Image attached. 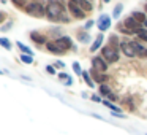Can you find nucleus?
I'll return each instance as SVG.
<instances>
[{
  "mask_svg": "<svg viewBox=\"0 0 147 135\" xmlns=\"http://www.w3.org/2000/svg\"><path fill=\"white\" fill-rule=\"evenodd\" d=\"M63 13H65V7L59 0H49L46 3V16L51 21H60Z\"/></svg>",
  "mask_w": 147,
  "mask_h": 135,
  "instance_id": "obj_1",
  "label": "nucleus"
},
{
  "mask_svg": "<svg viewBox=\"0 0 147 135\" xmlns=\"http://www.w3.org/2000/svg\"><path fill=\"white\" fill-rule=\"evenodd\" d=\"M26 13L33 18H43L46 16V5L43 0H30V3L26 7Z\"/></svg>",
  "mask_w": 147,
  "mask_h": 135,
  "instance_id": "obj_2",
  "label": "nucleus"
},
{
  "mask_svg": "<svg viewBox=\"0 0 147 135\" xmlns=\"http://www.w3.org/2000/svg\"><path fill=\"white\" fill-rule=\"evenodd\" d=\"M101 57L105 59L108 64H115V62L119 61V57H120V54H119V48L109 45V43L105 45L101 48Z\"/></svg>",
  "mask_w": 147,
  "mask_h": 135,
  "instance_id": "obj_3",
  "label": "nucleus"
},
{
  "mask_svg": "<svg viewBox=\"0 0 147 135\" xmlns=\"http://www.w3.org/2000/svg\"><path fill=\"white\" fill-rule=\"evenodd\" d=\"M123 26L127 27V30H130L131 35H138V33H141L142 30H146L144 29V24L138 22V21L134 19V18H131V16H128L127 19L123 21Z\"/></svg>",
  "mask_w": 147,
  "mask_h": 135,
  "instance_id": "obj_4",
  "label": "nucleus"
},
{
  "mask_svg": "<svg viewBox=\"0 0 147 135\" xmlns=\"http://www.w3.org/2000/svg\"><path fill=\"white\" fill-rule=\"evenodd\" d=\"M120 51L123 52L127 57H134V56H136L134 42H133V40H122V42H120Z\"/></svg>",
  "mask_w": 147,
  "mask_h": 135,
  "instance_id": "obj_5",
  "label": "nucleus"
},
{
  "mask_svg": "<svg viewBox=\"0 0 147 135\" xmlns=\"http://www.w3.org/2000/svg\"><path fill=\"white\" fill-rule=\"evenodd\" d=\"M112 16H109V14H101V16L98 18V22H96V26H98L100 32H106L108 29H111V24H112Z\"/></svg>",
  "mask_w": 147,
  "mask_h": 135,
  "instance_id": "obj_6",
  "label": "nucleus"
},
{
  "mask_svg": "<svg viewBox=\"0 0 147 135\" xmlns=\"http://www.w3.org/2000/svg\"><path fill=\"white\" fill-rule=\"evenodd\" d=\"M68 10H70L71 16H74L76 19H84L86 18V11L81 10V7L74 2H68Z\"/></svg>",
  "mask_w": 147,
  "mask_h": 135,
  "instance_id": "obj_7",
  "label": "nucleus"
},
{
  "mask_svg": "<svg viewBox=\"0 0 147 135\" xmlns=\"http://www.w3.org/2000/svg\"><path fill=\"white\" fill-rule=\"evenodd\" d=\"M55 43L60 46V49L63 52L70 51V49L73 48V40H71L70 37H59V38H55Z\"/></svg>",
  "mask_w": 147,
  "mask_h": 135,
  "instance_id": "obj_8",
  "label": "nucleus"
},
{
  "mask_svg": "<svg viewBox=\"0 0 147 135\" xmlns=\"http://www.w3.org/2000/svg\"><path fill=\"white\" fill-rule=\"evenodd\" d=\"M92 67L95 68V70L101 72V73H105L106 70H108V62L105 61V59L101 57V56H96V57L92 59Z\"/></svg>",
  "mask_w": 147,
  "mask_h": 135,
  "instance_id": "obj_9",
  "label": "nucleus"
},
{
  "mask_svg": "<svg viewBox=\"0 0 147 135\" xmlns=\"http://www.w3.org/2000/svg\"><path fill=\"white\" fill-rule=\"evenodd\" d=\"M90 76H92V80L95 81V83H100V84H105V81H108V75H105V73H101V72H98V70H95V68H90Z\"/></svg>",
  "mask_w": 147,
  "mask_h": 135,
  "instance_id": "obj_10",
  "label": "nucleus"
},
{
  "mask_svg": "<svg viewBox=\"0 0 147 135\" xmlns=\"http://www.w3.org/2000/svg\"><path fill=\"white\" fill-rule=\"evenodd\" d=\"M30 40H32L33 43H36V45H46V43H48V40H46V37L43 35V33L36 32V30H33V32H30Z\"/></svg>",
  "mask_w": 147,
  "mask_h": 135,
  "instance_id": "obj_11",
  "label": "nucleus"
},
{
  "mask_svg": "<svg viewBox=\"0 0 147 135\" xmlns=\"http://www.w3.org/2000/svg\"><path fill=\"white\" fill-rule=\"evenodd\" d=\"M45 46H46V49H48L49 52H52V54H63V51H62L60 46L55 43V40H51V42H48Z\"/></svg>",
  "mask_w": 147,
  "mask_h": 135,
  "instance_id": "obj_12",
  "label": "nucleus"
},
{
  "mask_svg": "<svg viewBox=\"0 0 147 135\" xmlns=\"http://www.w3.org/2000/svg\"><path fill=\"white\" fill-rule=\"evenodd\" d=\"M76 37H78V42H81L82 45H89L90 40H92V38H90V35H89V32H87L86 29H84V30H78Z\"/></svg>",
  "mask_w": 147,
  "mask_h": 135,
  "instance_id": "obj_13",
  "label": "nucleus"
},
{
  "mask_svg": "<svg viewBox=\"0 0 147 135\" xmlns=\"http://www.w3.org/2000/svg\"><path fill=\"white\" fill-rule=\"evenodd\" d=\"M103 40H105V35H103V32H100L98 35H96V38H95V42L92 43V46H90V52H95L96 49L100 48V46L103 45Z\"/></svg>",
  "mask_w": 147,
  "mask_h": 135,
  "instance_id": "obj_14",
  "label": "nucleus"
},
{
  "mask_svg": "<svg viewBox=\"0 0 147 135\" xmlns=\"http://www.w3.org/2000/svg\"><path fill=\"white\" fill-rule=\"evenodd\" d=\"M78 5L81 7V10L86 11V13H90L93 10V3L90 0H78Z\"/></svg>",
  "mask_w": 147,
  "mask_h": 135,
  "instance_id": "obj_15",
  "label": "nucleus"
},
{
  "mask_svg": "<svg viewBox=\"0 0 147 135\" xmlns=\"http://www.w3.org/2000/svg\"><path fill=\"white\" fill-rule=\"evenodd\" d=\"M134 48H136V56H139L141 59H147V48H144L138 42H134Z\"/></svg>",
  "mask_w": 147,
  "mask_h": 135,
  "instance_id": "obj_16",
  "label": "nucleus"
},
{
  "mask_svg": "<svg viewBox=\"0 0 147 135\" xmlns=\"http://www.w3.org/2000/svg\"><path fill=\"white\" fill-rule=\"evenodd\" d=\"M131 18H134V19L138 21V22H141V24H144L146 22V11H131V14H130Z\"/></svg>",
  "mask_w": 147,
  "mask_h": 135,
  "instance_id": "obj_17",
  "label": "nucleus"
},
{
  "mask_svg": "<svg viewBox=\"0 0 147 135\" xmlns=\"http://www.w3.org/2000/svg\"><path fill=\"white\" fill-rule=\"evenodd\" d=\"M57 76H59V80H62L65 84H67V86H71V84H73V78H71L70 75L63 73V72H62V73H59Z\"/></svg>",
  "mask_w": 147,
  "mask_h": 135,
  "instance_id": "obj_18",
  "label": "nucleus"
},
{
  "mask_svg": "<svg viewBox=\"0 0 147 135\" xmlns=\"http://www.w3.org/2000/svg\"><path fill=\"white\" fill-rule=\"evenodd\" d=\"M122 11H123V5H122V3H117V5L114 7V10H112V14H111V16L115 18V19H119V18H120V14H122Z\"/></svg>",
  "mask_w": 147,
  "mask_h": 135,
  "instance_id": "obj_19",
  "label": "nucleus"
},
{
  "mask_svg": "<svg viewBox=\"0 0 147 135\" xmlns=\"http://www.w3.org/2000/svg\"><path fill=\"white\" fill-rule=\"evenodd\" d=\"M0 46H2V48H5L7 51H10V49L13 48V45H11V42L7 38V37H0Z\"/></svg>",
  "mask_w": 147,
  "mask_h": 135,
  "instance_id": "obj_20",
  "label": "nucleus"
},
{
  "mask_svg": "<svg viewBox=\"0 0 147 135\" xmlns=\"http://www.w3.org/2000/svg\"><path fill=\"white\" fill-rule=\"evenodd\" d=\"M82 78H84V81H86V84H87L89 87H93V86H95V81L92 80V76H90L89 72H82Z\"/></svg>",
  "mask_w": 147,
  "mask_h": 135,
  "instance_id": "obj_21",
  "label": "nucleus"
},
{
  "mask_svg": "<svg viewBox=\"0 0 147 135\" xmlns=\"http://www.w3.org/2000/svg\"><path fill=\"white\" fill-rule=\"evenodd\" d=\"M103 105H105V106H108V108L111 110V111H115V113H120V108H119L117 105H114V103H112V102H109L108 99H105V100H103Z\"/></svg>",
  "mask_w": 147,
  "mask_h": 135,
  "instance_id": "obj_22",
  "label": "nucleus"
},
{
  "mask_svg": "<svg viewBox=\"0 0 147 135\" xmlns=\"http://www.w3.org/2000/svg\"><path fill=\"white\" fill-rule=\"evenodd\" d=\"M111 92H112V91H111V87H109V86H106V84H100V94H101L103 97L108 99V95Z\"/></svg>",
  "mask_w": 147,
  "mask_h": 135,
  "instance_id": "obj_23",
  "label": "nucleus"
},
{
  "mask_svg": "<svg viewBox=\"0 0 147 135\" xmlns=\"http://www.w3.org/2000/svg\"><path fill=\"white\" fill-rule=\"evenodd\" d=\"M19 59H21V62H24V64H27V65L33 64V56H30V54H21Z\"/></svg>",
  "mask_w": 147,
  "mask_h": 135,
  "instance_id": "obj_24",
  "label": "nucleus"
},
{
  "mask_svg": "<svg viewBox=\"0 0 147 135\" xmlns=\"http://www.w3.org/2000/svg\"><path fill=\"white\" fill-rule=\"evenodd\" d=\"M16 45H18V48H19L21 51H22V54H30V56L33 54V52H32V49H30L29 46L22 45V43H21V42H16Z\"/></svg>",
  "mask_w": 147,
  "mask_h": 135,
  "instance_id": "obj_25",
  "label": "nucleus"
},
{
  "mask_svg": "<svg viewBox=\"0 0 147 135\" xmlns=\"http://www.w3.org/2000/svg\"><path fill=\"white\" fill-rule=\"evenodd\" d=\"M120 42H122V40H119L117 35H111V37H109V45L115 46V48H120Z\"/></svg>",
  "mask_w": 147,
  "mask_h": 135,
  "instance_id": "obj_26",
  "label": "nucleus"
},
{
  "mask_svg": "<svg viewBox=\"0 0 147 135\" xmlns=\"http://www.w3.org/2000/svg\"><path fill=\"white\" fill-rule=\"evenodd\" d=\"M122 103H123V105L127 106V108L130 110V111H134V110H136V106L133 105V102H130V97H125V99L122 100Z\"/></svg>",
  "mask_w": 147,
  "mask_h": 135,
  "instance_id": "obj_27",
  "label": "nucleus"
},
{
  "mask_svg": "<svg viewBox=\"0 0 147 135\" xmlns=\"http://www.w3.org/2000/svg\"><path fill=\"white\" fill-rule=\"evenodd\" d=\"M71 67H73V70H74V73L78 75V76H82V68H81V64L79 62H73V65H71Z\"/></svg>",
  "mask_w": 147,
  "mask_h": 135,
  "instance_id": "obj_28",
  "label": "nucleus"
},
{
  "mask_svg": "<svg viewBox=\"0 0 147 135\" xmlns=\"http://www.w3.org/2000/svg\"><path fill=\"white\" fill-rule=\"evenodd\" d=\"M11 26H13V21H8L7 24H3V26L0 27V32H7V30H10Z\"/></svg>",
  "mask_w": 147,
  "mask_h": 135,
  "instance_id": "obj_29",
  "label": "nucleus"
},
{
  "mask_svg": "<svg viewBox=\"0 0 147 135\" xmlns=\"http://www.w3.org/2000/svg\"><path fill=\"white\" fill-rule=\"evenodd\" d=\"M138 38L142 40V42H147V29H146V30H142L141 33H138Z\"/></svg>",
  "mask_w": 147,
  "mask_h": 135,
  "instance_id": "obj_30",
  "label": "nucleus"
},
{
  "mask_svg": "<svg viewBox=\"0 0 147 135\" xmlns=\"http://www.w3.org/2000/svg\"><path fill=\"white\" fill-rule=\"evenodd\" d=\"M46 72H48L49 75H55V68H54V65H46Z\"/></svg>",
  "mask_w": 147,
  "mask_h": 135,
  "instance_id": "obj_31",
  "label": "nucleus"
},
{
  "mask_svg": "<svg viewBox=\"0 0 147 135\" xmlns=\"http://www.w3.org/2000/svg\"><path fill=\"white\" fill-rule=\"evenodd\" d=\"M108 100H109V102H115V100H119V97L115 95L114 92H111V94L108 95Z\"/></svg>",
  "mask_w": 147,
  "mask_h": 135,
  "instance_id": "obj_32",
  "label": "nucleus"
},
{
  "mask_svg": "<svg viewBox=\"0 0 147 135\" xmlns=\"http://www.w3.org/2000/svg\"><path fill=\"white\" fill-rule=\"evenodd\" d=\"M5 21H7V13H3V11H0V24H3Z\"/></svg>",
  "mask_w": 147,
  "mask_h": 135,
  "instance_id": "obj_33",
  "label": "nucleus"
},
{
  "mask_svg": "<svg viewBox=\"0 0 147 135\" xmlns=\"http://www.w3.org/2000/svg\"><path fill=\"white\" fill-rule=\"evenodd\" d=\"M93 24H95V22H93V19H90V21H87V22H86V26H84V29H86V30H89V29H90V27H92V26H93Z\"/></svg>",
  "mask_w": 147,
  "mask_h": 135,
  "instance_id": "obj_34",
  "label": "nucleus"
},
{
  "mask_svg": "<svg viewBox=\"0 0 147 135\" xmlns=\"http://www.w3.org/2000/svg\"><path fill=\"white\" fill-rule=\"evenodd\" d=\"M55 67L57 68H65V64L62 61H55Z\"/></svg>",
  "mask_w": 147,
  "mask_h": 135,
  "instance_id": "obj_35",
  "label": "nucleus"
},
{
  "mask_svg": "<svg viewBox=\"0 0 147 135\" xmlns=\"http://www.w3.org/2000/svg\"><path fill=\"white\" fill-rule=\"evenodd\" d=\"M90 99L93 100V102H101V99H100V95H96V94H92V97Z\"/></svg>",
  "mask_w": 147,
  "mask_h": 135,
  "instance_id": "obj_36",
  "label": "nucleus"
},
{
  "mask_svg": "<svg viewBox=\"0 0 147 135\" xmlns=\"http://www.w3.org/2000/svg\"><path fill=\"white\" fill-rule=\"evenodd\" d=\"M109 2H111V0H103V3H109Z\"/></svg>",
  "mask_w": 147,
  "mask_h": 135,
  "instance_id": "obj_37",
  "label": "nucleus"
},
{
  "mask_svg": "<svg viewBox=\"0 0 147 135\" xmlns=\"http://www.w3.org/2000/svg\"><path fill=\"white\" fill-rule=\"evenodd\" d=\"M144 11H146V13H147V3L144 5Z\"/></svg>",
  "mask_w": 147,
  "mask_h": 135,
  "instance_id": "obj_38",
  "label": "nucleus"
},
{
  "mask_svg": "<svg viewBox=\"0 0 147 135\" xmlns=\"http://www.w3.org/2000/svg\"><path fill=\"white\" fill-rule=\"evenodd\" d=\"M68 2H74V3H78V0H68Z\"/></svg>",
  "mask_w": 147,
  "mask_h": 135,
  "instance_id": "obj_39",
  "label": "nucleus"
},
{
  "mask_svg": "<svg viewBox=\"0 0 147 135\" xmlns=\"http://www.w3.org/2000/svg\"><path fill=\"white\" fill-rule=\"evenodd\" d=\"M144 27H146V29H147V19H146V22H144Z\"/></svg>",
  "mask_w": 147,
  "mask_h": 135,
  "instance_id": "obj_40",
  "label": "nucleus"
},
{
  "mask_svg": "<svg viewBox=\"0 0 147 135\" xmlns=\"http://www.w3.org/2000/svg\"><path fill=\"white\" fill-rule=\"evenodd\" d=\"M0 2H2V3H7V0H0Z\"/></svg>",
  "mask_w": 147,
  "mask_h": 135,
  "instance_id": "obj_41",
  "label": "nucleus"
},
{
  "mask_svg": "<svg viewBox=\"0 0 147 135\" xmlns=\"http://www.w3.org/2000/svg\"><path fill=\"white\" fill-rule=\"evenodd\" d=\"M2 73H3V72H2V70H0V75H2Z\"/></svg>",
  "mask_w": 147,
  "mask_h": 135,
  "instance_id": "obj_42",
  "label": "nucleus"
}]
</instances>
